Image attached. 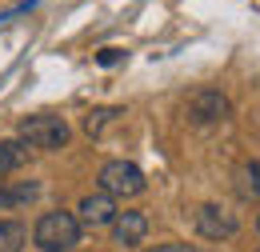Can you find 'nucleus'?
Instances as JSON below:
<instances>
[{
    "label": "nucleus",
    "mask_w": 260,
    "mask_h": 252,
    "mask_svg": "<svg viewBox=\"0 0 260 252\" xmlns=\"http://www.w3.org/2000/svg\"><path fill=\"white\" fill-rule=\"evenodd\" d=\"M232 192H236L244 204L260 200V160H240V164H236V172H232Z\"/></svg>",
    "instance_id": "nucleus-8"
},
{
    "label": "nucleus",
    "mask_w": 260,
    "mask_h": 252,
    "mask_svg": "<svg viewBox=\"0 0 260 252\" xmlns=\"http://www.w3.org/2000/svg\"><path fill=\"white\" fill-rule=\"evenodd\" d=\"M144 188H148V180L132 160H108L100 168V192H108L112 200L116 196H140Z\"/></svg>",
    "instance_id": "nucleus-3"
},
{
    "label": "nucleus",
    "mask_w": 260,
    "mask_h": 252,
    "mask_svg": "<svg viewBox=\"0 0 260 252\" xmlns=\"http://www.w3.org/2000/svg\"><path fill=\"white\" fill-rule=\"evenodd\" d=\"M68 136H72V128H68L64 116H48V112H40V116L20 120V144L40 148V152H56V148H64Z\"/></svg>",
    "instance_id": "nucleus-2"
},
{
    "label": "nucleus",
    "mask_w": 260,
    "mask_h": 252,
    "mask_svg": "<svg viewBox=\"0 0 260 252\" xmlns=\"http://www.w3.org/2000/svg\"><path fill=\"white\" fill-rule=\"evenodd\" d=\"M256 232H260V216H256Z\"/></svg>",
    "instance_id": "nucleus-15"
},
{
    "label": "nucleus",
    "mask_w": 260,
    "mask_h": 252,
    "mask_svg": "<svg viewBox=\"0 0 260 252\" xmlns=\"http://www.w3.org/2000/svg\"><path fill=\"white\" fill-rule=\"evenodd\" d=\"M236 216L220 208V204H200L196 208V232L204 236V240H228V236H236Z\"/></svg>",
    "instance_id": "nucleus-4"
},
{
    "label": "nucleus",
    "mask_w": 260,
    "mask_h": 252,
    "mask_svg": "<svg viewBox=\"0 0 260 252\" xmlns=\"http://www.w3.org/2000/svg\"><path fill=\"white\" fill-rule=\"evenodd\" d=\"M36 196H40V184H36V180L4 184V188H0V212H8V208H16V204H32Z\"/></svg>",
    "instance_id": "nucleus-9"
},
{
    "label": "nucleus",
    "mask_w": 260,
    "mask_h": 252,
    "mask_svg": "<svg viewBox=\"0 0 260 252\" xmlns=\"http://www.w3.org/2000/svg\"><path fill=\"white\" fill-rule=\"evenodd\" d=\"M144 236H148V216L144 212H116V220H112V240L116 244L136 248Z\"/></svg>",
    "instance_id": "nucleus-7"
},
{
    "label": "nucleus",
    "mask_w": 260,
    "mask_h": 252,
    "mask_svg": "<svg viewBox=\"0 0 260 252\" xmlns=\"http://www.w3.org/2000/svg\"><path fill=\"white\" fill-rule=\"evenodd\" d=\"M148 252H192L188 244H156V248H148Z\"/></svg>",
    "instance_id": "nucleus-13"
},
{
    "label": "nucleus",
    "mask_w": 260,
    "mask_h": 252,
    "mask_svg": "<svg viewBox=\"0 0 260 252\" xmlns=\"http://www.w3.org/2000/svg\"><path fill=\"white\" fill-rule=\"evenodd\" d=\"M76 220H80V228H104V224H112L116 220V200H112L108 192L84 196L80 208H76Z\"/></svg>",
    "instance_id": "nucleus-6"
},
{
    "label": "nucleus",
    "mask_w": 260,
    "mask_h": 252,
    "mask_svg": "<svg viewBox=\"0 0 260 252\" xmlns=\"http://www.w3.org/2000/svg\"><path fill=\"white\" fill-rule=\"evenodd\" d=\"M120 60V52H116V48H104V52H100V64H116Z\"/></svg>",
    "instance_id": "nucleus-14"
},
{
    "label": "nucleus",
    "mask_w": 260,
    "mask_h": 252,
    "mask_svg": "<svg viewBox=\"0 0 260 252\" xmlns=\"http://www.w3.org/2000/svg\"><path fill=\"white\" fill-rule=\"evenodd\" d=\"M228 112H232V104H228V96L220 88H204L188 104V120L192 124H220V120H228Z\"/></svg>",
    "instance_id": "nucleus-5"
},
{
    "label": "nucleus",
    "mask_w": 260,
    "mask_h": 252,
    "mask_svg": "<svg viewBox=\"0 0 260 252\" xmlns=\"http://www.w3.org/2000/svg\"><path fill=\"white\" fill-rule=\"evenodd\" d=\"M24 160H28V148L20 140H0V176L4 172H16Z\"/></svg>",
    "instance_id": "nucleus-11"
},
{
    "label": "nucleus",
    "mask_w": 260,
    "mask_h": 252,
    "mask_svg": "<svg viewBox=\"0 0 260 252\" xmlns=\"http://www.w3.org/2000/svg\"><path fill=\"white\" fill-rule=\"evenodd\" d=\"M116 116H124V112H120V108H96V112H88V116H84V132H88V136H100V132L112 124Z\"/></svg>",
    "instance_id": "nucleus-12"
},
{
    "label": "nucleus",
    "mask_w": 260,
    "mask_h": 252,
    "mask_svg": "<svg viewBox=\"0 0 260 252\" xmlns=\"http://www.w3.org/2000/svg\"><path fill=\"white\" fill-rule=\"evenodd\" d=\"M28 228L20 220H0V252H24Z\"/></svg>",
    "instance_id": "nucleus-10"
},
{
    "label": "nucleus",
    "mask_w": 260,
    "mask_h": 252,
    "mask_svg": "<svg viewBox=\"0 0 260 252\" xmlns=\"http://www.w3.org/2000/svg\"><path fill=\"white\" fill-rule=\"evenodd\" d=\"M80 220L64 212V208H56V212H44L40 220L32 224V244L40 252H72L80 244Z\"/></svg>",
    "instance_id": "nucleus-1"
},
{
    "label": "nucleus",
    "mask_w": 260,
    "mask_h": 252,
    "mask_svg": "<svg viewBox=\"0 0 260 252\" xmlns=\"http://www.w3.org/2000/svg\"><path fill=\"white\" fill-rule=\"evenodd\" d=\"M256 252H260V248H256Z\"/></svg>",
    "instance_id": "nucleus-16"
}]
</instances>
